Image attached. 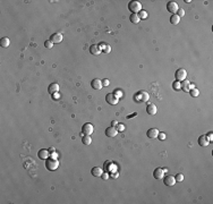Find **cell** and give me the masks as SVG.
Returning <instances> with one entry per match:
<instances>
[{
	"label": "cell",
	"instance_id": "obj_1",
	"mask_svg": "<svg viewBox=\"0 0 213 204\" xmlns=\"http://www.w3.org/2000/svg\"><path fill=\"white\" fill-rule=\"evenodd\" d=\"M59 167V162L57 159H53V158H48L45 160V168L50 171H53L56 170L57 168Z\"/></svg>",
	"mask_w": 213,
	"mask_h": 204
},
{
	"label": "cell",
	"instance_id": "obj_2",
	"mask_svg": "<svg viewBox=\"0 0 213 204\" xmlns=\"http://www.w3.org/2000/svg\"><path fill=\"white\" fill-rule=\"evenodd\" d=\"M128 9L131 11V14H138L142 10V3L139 1H130L128 3Z\"/></svg>",
	"mask_w": 213,
	"mask_h": 204
},
{
	"label": "cell",
	"instance_id": "obj_3",
	"mask_svg": "<svg viewBox=\"0 0 213 204\" xmlns=\"http://www.w3.org/2000/svg\"><path fill=\"white\" fill-rule=\"evenodd\" d=\"M175 77H176V79H177L178 82H181V81L186 79V77H187V72H186L184 68H179V69L176 70Z\"/></svg>",
	"mask_w": 213,
	"mask_h": 204
},
{
	"label": "cell",
	"instance_id": "obj_4",
	"mask_svg": "<svg viewBox=\"0 0 213 204\" xmlns=\"http://www.w3.org/2000/svg\"><path fill=\"white\" fill-rule=\"evenodd\" d=\"M118 100H119V98H118V95H116L115 93H108V94L106 95V101L108 102L109 104H111V105L117 104V103H118Z\"/></svg>",
	"mask_w": 213,
	"mask_h": 204
},
{
	"label": "cell",
	"instance_id": "obj_5",
	"mask_svg": "<svg viewBox=\"0 0 213 204\" xmlns=\"http://www.w3.org/2000/svg\"><path fill=\"white\" fill-rule=\"evenodd\" d=\"M178 9H179V6H178V3H177L176 1H169V2L167 3V10H168L169 13H171L172 15L176 14Z\"/></svg>",
	"mask_w": 213,
	"mask_h": 204
},
{
	"label": "cell",
	"instance_id": "obj_6",
	"mask_svg": "<svg viewBox=\"0 0 213 204\" xmlns=\"http://www.w3.org/2000/svg\"><path fill=\"white\" fill-rule=\"evenodd\" d=\"M94 132V128H93V125L90 124V123H85L82 127V133L83 135H91L92 133Z\"/></svg>",
	"mask_w": 213,
	"mask_h": 204
},
{
	"label": "cell",
	"instance_id": "obj_7",
	"mask_svg": "<svg viewBox=\"0 0 213 204\" xmlns=\"http://www.w3.org/2000/svg\"><path fill=\"white\" fill-rule=\"evenodd\" d=\"M91 86H92L93 90L99 91V90H101L103 87V84H102V81H100L99 78H94V79L91 81Z\"/></svg>",
	"mask_w": 213,
	"mask_h": 204
},
{
	"label": "cell",
	"instance_id": "obj_8",
	"mask_svg": "<svg viewBox=\"0 0 213 204\" xmlns=\"http://www.w3.org/2000/svg\"><path fill=\"white\" fill-rule=\"evenodd\" d=\"M117 134H118V129H117L116 127H113V126H110V127H108V128L106 129V135H107L108 137H110V138L116 137Z\"/></svg>",
	"mask_w": 213,
	"mask_h": 204
},
{
	"label": "cell",
	"instance_id": "obj_9",
	"mask_svg": "<svg viewBox=\"0 0 213 204\" xmlns=\"http://www.w3.org/2000/svg\"><path fill=\"white\" fill-rule=\"evenodd\" d=\"M163 184H165L166 186H173V185L176 184V179H175L173 176L167 175V176L163 177Z\"/></svg>",
	"mask_w": 213,
	"mask_h": 204
},
{
	"label": "cell",
	"instance_id": "obj_10",
	"mask_svg": "<svg viewBox=\"0 0 213 204\" xmlns=\"http://www.w3.org/2000/svg\"><path fill=\"white\" fill-rule=\"evenodd\" d=\"M58 91H59V85H58L57 83H52V84H50L49 87H48V93L51 94V95L58 93Z\"/></svg>",
	"mask_w": 213,
	"mask_h": 204
},
{
	"label": "cell",
	"instance_id": "obj_11",
	"mask_svg": "<svg viewBox=\"0 0 213 204\" xmlns=\"http://www.w3.org/2000/svg\"><path fill=\"white\" fill-rule=\"evenodd\" d=\"M146 135H147V137H149V138H152V140L158 138L159 130H158L157 128H150V129L146 132Z\"/></svg>",
	"mask_w": 213,
	"mask_h": 204
},
{
	"label": "cell",
	"instance_id": "obj_12",
	"mask_svg": "<svg viewBox=\"0 0 213 204\" xmlns=\"http://www.w3.org/2000/svg\"><path fill=\"white\" fill-rule=\"evenodd\" d=\"M209 143H210V141L208 140L206 135H201V136L198 137V145H200V146L206 148V146L209 145Z\"/></svg>",
	"mask_w": 213,
	"mask_h": 204
},
{
	"label": "cell",
	"instance_id": "obj_13",
	"mask_svg": "<svg viewBox=\"0 0 213 204\" xmlns=\"http://www.w3.org/2000/svg\"><path fill=\"white\" fill-rule=\"evenodd\" d=\"M136 99H138L139 101L146 102L149 99H150V94H149L146 91H141V92L138 93V95L136 97Z\"/></svg>",
	"mask_w": 213,
	"mask_h": 204
},
{
	"label": "cell",
	"instance_id": "obj_14",
	"mask_svg": "<svg viewBox=\"0 0 213 204\" xmlns=\"http://www.w3.org/2000/svg\"><path fill=\"white\" fill-rule=\"evenodd\" d=\"M180 90H182L184 92L188 93L189 90H190V83L187 81V79H184L180 82Z\"/></svg>",
	"mask_w": 213,
	"mask_h": 204
},
{
	"label": "cell",
	"instance_id": "obj_15",
	"mask_svg": "<svg viewBox=\"0 0 213 204\" xmlns=\"http://www.w3.org/2000/svg\"><path fill=\"white\" fill-rule=\"evenodd\" d=\"M50 41H52V43H60L62 41V35L60 33H53L50 36Z\"/></svg>",
	"mask_w": 213,
	"mask_h": 204
},
{
	"label": "cell",
	"instance_id": "obj_16",
	"mask_svg": "<svg viewBox=\"0 0 213 204\" xmlns=\"http://www.w3.org/2000/svg\"><path fill=\"white\" fill-rule=\"evenodd\" d=\"M153 177H154L155 179H162V178L165 177V171H163V169L157 168V169L153 171Z\"/></svg>",
	"mask_w": 213,
	"mask_h": 204
},
{
	"label": "cell",
	"instance_id": "obj_17",
	"mask_svg": "<svg viewBox=\"0 0 213 204\" xmlns=\"http://www.w3.org/2000/svg\"><path fill=\"white\" fill-rule=\"evenodd\" d=\"M146 112L150 115V116H154L157 113V105L154 103H150L147 104L146 107Z\"/></svg>",
	"mask_w": 213,
	"mask_h": 204
},
{
	"label": "cell",
	"instance_id": "obj_18",
	"mask_svg": "<svg viewBox=\"0 0 213 204\" xmlns=\"http://www.w3.org/2000/svg\"><path fill=\"white\" fill-rule=\"evenodd\" d=\"M101 48H100V46H98V44H92L91 47H90V52H91V54H93V56H98V54H100L101 53Z\"/></svg>",
	"mask_w": 213,
	"mask_h": 204
},
{
	"label": "cell",
	"instance_id": "obj_19",
	"mask_svg": "<svg viewBox=\"0 0 213 204\" xmlns=\"http://www.w3.org/2000/svg\"><path fill=\"white\" fill-rule=\"evenodd\" d=\"M91 174H92L94 177H101V175L103 174V170H102V168H100V167H94V168H92Z\"/></svg>",
	"mask_w": 213,
	"mask_h": 204
},
{
	"label": "cell",
	"instance_id": "obj_20",
	"mask_svg": "<svg viewBox=\"0 0 213 204\" xmlns=\"http://www.w3.org/2000/svg\"><path fill=\"white\" fill-rule=\"evenodd\" d=\"M38 156H39V159H41V160H46V159L49 158V151L45 150V149H41V150L39 151V153H38Z\"/></svg>",
	"mask_w": 213,
	"mask_h": 204
},
{
	"label": "cell",
	"instance_id": "obj_21",
	"mask_svg": "<svg viewBox=\"0 0 213 204\" xmlns=\"http://www.w3.org/2000/svg\"><path fill=\"white\" fill-rule=\"evenodd\" d=\"M9 44H10V41H9V39H8L7 36H5V38H2V39L0 40V46H1L2 48H8Z\"/></svg>",
	"mask_w": 213,
	"mask_h": 204
},
{
	"label": "cell",
	"instance_id": "obj_22",
	"mask_svg": "<svg viewBox=\"0 0 213 204\" xmlns=\"http://www.w3.org/2000/svg\"><path fill=\"white\" fill-rule=\"evenodd\" d=\"M179 22H180V17H179V16H177L176 14L171 15L170 23L172 24V25H177V24H179Z\"/></svg>",
	"mask_w": 213,
	"mask_h": 204
},
{
	"label": "cell",
	"instance_id": "obj_23",
	"mask_svg": "<svg viewBox=\"0 0 213 204\" xmlns=\"http://www.w3.org/2000/svg\"><path fill=\"white\" fill-rule=\"evenodd\" d=\"M129 21H130L133 24H137V23H139L141 18L138 17V15H137V14H131V15H130V17H129Z\"/></svg>",
	"mask_w": 213,
	"mask_h": 204
},
{
	"label": "cell",
	"instance_id": "obj_24",
	"mask_svg": "<svg viewBox=\"0 0 213 204\" xmlns=\"http://www.w3.org/2000/svg\"><path fill=\"white\" fill-rule=\"evenodd\" d=\"M82 142H83L84 145H90L92 143V138H91L90 135H84L83 138H82Z\"/></svg>",
	"mask_w": 213,
	"mask_h": 204
},
{
	"label": "cell",
	"instance_id": "obj_25",
	"mask_svg": "<svg viewBox=\"0 0 213 204\" xmlns=\"http://www.w3.org/2000/svg\"><path fill=\"white\" fill-rule=\"evenodd\" d=\"M137 15H138V17H139L141 19H145V18H147V16H149V14H147L146 10H144V9H142Z\"/></svg>",
	"mask_w": 213,
	"mask_h": 204
},
{
	"label": "cell",
	"instance_id": "obj_26",
	"mask_svg": "<svg viewBox=\"0 0 213 204\" xmlns=\"http://www.w3.org/2000/svg\"><path fill=\"white\" fill-rule=\"evenodd\" d=\"M188 93H189V94H190V97H193V98L198 97V94H200L198 90H196V89H192V90H189V92H188Z\"/></svg>",
	"mask_w": 213,
	"mask_h": 204
},
{
	"label": "cell",
	"instance_id": "obj_27",
	"mask_svg": "<svg viewBox=\"0 0 213 204\" xmlns=\"http://www.w3.org/2000/svg\"><path fill=\"white\" fill-rule=\"evenodd\" d=\"M172 89H173L175 91H179V90H180V82H178V81L173 82V83H172Z\"/></svg>",
	"mask_w": 213,
	"mask_h": 204
},
{
	"label": "cell",
	"instance_id": "obj_28",
	"mask_svg": "<svg viewBox=\"0 0 213 204\" xmlns=\"http://www.w3.org/2000/svg\"><path fill=\"white\" fill-rule=\"evenodd\" d=\"M44 47L48 48V49H52V48H53V43H52V41L46 40V41L44 42Z\"/></svg>",
	"mask_w": 213,
	"mask_h": 204
},
{
	"label": "cell",
	"instance_id": "obj_29",
	"mask_svg": "<svg viewBox=\"0 0 213 204\" xmlns=\"http://www.w3.org/2000/svg\"><path fill=\"white\" fill-rule=\"evenodd\" d=\"M176 15H177V16H179V17H182V16H185V10H184L182 8H179V9L177 10Z\"/></svg>",
	"mask_w": 213,
	"mask_h": 204
},
{
	"label": "cell",
	"instance_id": "obj_30",
	"mask_svg": "<svg viewBox=\"0 0 213 204\" xmlns=\"http://www.w3.org/2000/svg\"><path fill=\"white\" fill-rule=\"evenodd\" d=\"M175 179H176V181H182L184 180V175L182 174H177Z\"/></svg>",
	"mask_w": 213,
	"mask_h": 204
},
{
	"label": "cell",
	"instance_id": "obj_31",
	"mask_svg": "<svg viewBox=\"0 0 213 204\" xmlns=\"http://www.w3.org/2000/svg\"><path fill=\"white\" fill-rule=\"evenodd\" d=\"M158 138H159L160 141H165V140H166V134H165V133H159Z\"/></svg>",
	"mask_w": 213,
	"mask_h": 204
},
{
	"label": "cell",
	"instance_id": "obj_32",
	"mask_svg": "<svg viewBox=\"0 0 213 204\" xmlns=\"http://www.w3.org/2000/svg\"><path fill=\"white\" fill-rule=\"evenodd\" d=\"M103 51H104L106 53H109V52L111 51V47H110L109 44H106V46H104V50Z\"/></svg>",
	"mask_w": 213,
	"mask_h": 204
},
{
	"label": "cell",
	"instance_id": "obj_33",
	"mask_svg": "<svg viewBox=\"0 0 213 204\" xmlns=\"http://www.w3.org/2000/svg\"><path fill=\"white\" fill-rule=\"evenodd\" d=\"M101 178H102L103 180H107V179L109 178V174H107V172H106V174H102V175H101Z\"/></svg>",
	"mask_w": 213,
	"mask_h": 204
},
{
	"label": "cell",
	"instance_id": "obj_34",
	"mask_svg": "<svg viewBox=\"0 0 213 204\" xmlns=\"http://www.w3.org/2000/svg\"><path fill=\"white\" fill-rule=\"evenodd\" d=\"M102 84H103V86H108L109 85V79H103Z\"/></svg>",
	"mask_w": 213,
	"mask_h": 204
},
{
	"label": "cell",
	"instance_id": "obj_35",
	"mask_svg": "<svg viewBox=\"0 0 213 204\" xmlns=\"http://www.w3.org/2000/svg\"><path fill=\"white\" fill-rule=\"evenodd\" d=\"M206 137H208V140H209V141L211 142V141L213 140V138H212V133H209V134L206 135Z\"/></svg>",
	"mask_w": 213,
	"mask_h": 204
},
{
	"label": "cell",
	"instance_id": "obj_36",
	"mask_svg": "<svg viewBox=\"0 0 213 204\" xmlns=\"http://www.w3.org/2000/svg\"><path fill=\"white\" fill-rule=\"evenodd\" d=\"M118 125V123L116 121V120H112V123H111V126H113V127H116Z\"/></svg>",
	"mask_w": 213,
	"mask_h": 204
},
{
	"label": "cell",
	"instance_id": "obj_37",
	"mask_svg": "<svg viewBox=\"0 0 213 204\" xmlns=\"http://www.w3.org/2000/svg\"><path fill=\"white\" fill-rule=\"evenodd\" d=\"M117 129H118L119 132H123V130H124V126L120 124V125H119V128H117Z\"/></svg>",
	"mask_w": 213,
	"mask_h": 204
},
{
	"label": "cell",
	"instance_id": "obj_38",
	"mask_svg": "<svg viewBox=\"0 0 213 204\" xmlns=\"http://www.w3.org/2000/svg\"><path fill=\"white\" fill-rule=\"evenodd\" d=\"M52 158H53V159H57V154H56V153H53V154H52Z\"/></svg>",
	"mask_w": 213,
	"mask_h": 204
}]
</instances>
